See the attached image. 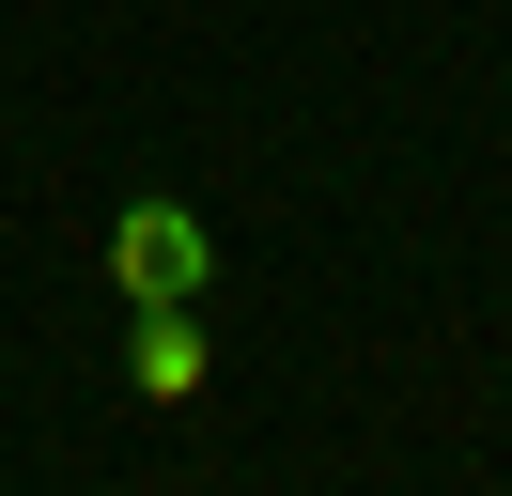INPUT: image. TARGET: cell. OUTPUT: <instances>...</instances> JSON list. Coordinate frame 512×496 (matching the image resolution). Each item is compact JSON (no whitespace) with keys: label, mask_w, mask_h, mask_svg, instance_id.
Listing matches in <instances>:
<instances>
[{"label":"cell","mask_w":512,"mask_h":496,"mask_svg":"<svg viewBox=\"0 0 512 496\" xmlns=\"http://www.w3.org/2000/svg\"><path fill=\"white\" fill-rule=\"evenodd\" d=\"M125 388H140V403H187V388H202V310H140Z\"/></svg>","instance_id":"obj_2"},{"label":"cell","mask_w":512,"mask_h":496,"mask_svg":"<svg viewBox=\"0 0 512 496\" xmlns=\"http://www.w3.org/2000/svg\"><path fill=\"white\" fill-rule=\"evenodd\" d=\"M109 279H125V310H202V279H218V233H202L187 202H125V233H109Z\"/></svg>","instance_id":"obj_1"}]
</instances>
